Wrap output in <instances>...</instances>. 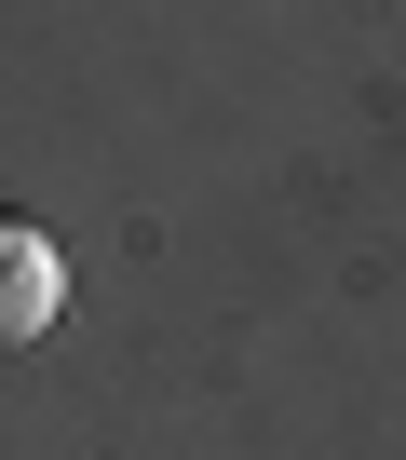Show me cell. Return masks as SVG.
<instances>
[{
	"label": "cell",
	"instance_id": "cell-1",
	"mask_svg": "<svg viewBox=\"0 0 406 460\" xmlns=\"http://www.w3.org/2000/svg\"><path fill=\"white\" fill-rule=\"evenodd\" d=\"M55 298H68L55 244H41V230H0V352H14V339H41V325H55Z\"/></svg>",
	"mask_w": 406,
	"mask_h": 460
}]
</instances>
